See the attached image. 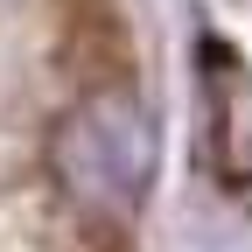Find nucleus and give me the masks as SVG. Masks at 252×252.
I'll return each mask as SVG.
<instances>
[{
	"label": "nucleus",
	"mask_w": 252,
	"mask_h": 252,
	"mask_svg": "<svg viewBox=\"0 0 252 252\" xmlns=\"http://www.w3.org/2000/svg\"><path fill=\"white\" fill-rule=\"evenodd\" d=\"M56 168L77 196H98V203H133L140 182H147V126L140 105L126 91H98L70 126L56 133Z\"/></svg>",
	"instance_id": "nucleus-1"
},
{
	"label": "nucleus",
	"mask_w": 252,
	"mask_h": 252,
	"mask_svg": "<svg viewBox=\"0 0 252 252\" xmlns=\"http://www.w3.org/2000/svg\"><path fill=\"white\" fill-rule=\"evenodd\" d=\"M203 105H210V161L224 182H252V70L231 42H203Z\"/></svg>",
	"instance_id": "nucleus-2"
}]
</instances>
